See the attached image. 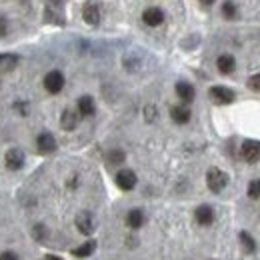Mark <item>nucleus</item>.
Masks as SVG:
<instances>
[{
    "label": "nucleus",
    "instance_id": "obj_16",
    "mask_svg": "<svg viewBox=\"0 0 260 260\" xmlns=\"http://www.w3.org/2000/svg\"><path fill=\"white\" fill-rule=\"evenodd\" d=\"M94 100L90 96H82L78 100V114L80 116H92L94 114Z\"/></svg>",
    "mask_w": 260,
    "mask_h": 260
},
{
    "label": "nucleus",
    "instance_id": "obj_11",
    "mask_svg": "<svg viewBox=\"0 0 260 260\" xmlns=\"http://www.w3.org/2000/svg\"><path fill=\"white\" fill-rule=\"evenodd\" d=\"M142 20H144L148 26H160L164 22V12L160 8H148V10H144Z\"/></svg>",
    "mask_w": 260,
    "mask_h": 260
},
{
    "label": "nucleus",
    "instance_id": "obj_4",
    "mask_svg": "<svg viewBox=\"0 0 260 260\" xmlns=\"http://www.w3.org/2000/svg\"><path fill=\"white\" fill-rule=\"evenodd\" d=\"M36 148L40 154H52L56 150V140L50 132H42L38 138H36Z\"/></svg>",
    "mask_w": 260,
    "mask_h": 260
},
{
    "label": "nucleus",
    "instance_id": "obj_15",
    "mask_svg": "<svg viewBox=\"0 0 260 260\" xmlns=\"http://www.w3.org/2000/svg\"><path fill=\"white\" fill-rule=\"evenodd\" d=\"M216 66H218V70H220L222 74H230V72H234V68H236V60H234V56H230V54H222V56H218Z\"/></svg>",
    "mask_w": 260,
    "mask_h": 260
},
{
    "label": "nucleus",
    "instance_id": "obj_27",
    "mask_svg": "<svg viewBox=\"0 0 260 260\" xmlns=\"http://www.w3.org/2000/svg\"><path fill=\"white\" fill-rule=\"evenodd\" d=\"M0 260H18V256H16L12 250H6V252L0 254Z\"/></svg>",
    "mask_w": 260,
    "mask_h": 260
},
{
    "label": "nucleus",
    "instance_id": "obj_21",
    "mask_svg": "<svg viewBox=\"0 0 260 260\" xmlns=\"http://www.w3.org/2000/svg\"><path fill=\"white\" fill-rule=\"evenodd\" d=\"M238 236H240V242H242V246H244V252H254V250H256V242H254V238H252L248 232L242 230Z\"/></svg>",
    "mask_w": 260,
    "mask_h": 260
},
{
    "label": "nucleus",
    "instance_id": "obj_6",
    "mask_svg": "<svg viewBox=\"0 0 260 260\" xmlns=\"http://www.w3.org/2000/svg\"><path fill=\"white\" fill-rule=\"evenodd\" d=\"M82 18H84L86 24L98 26V22H100V8L94 2H86L84 8H82Z\"/></svg>",
    "mask_w": 260,
    "mask_h": 260
},
{
    "label": "nucleus",
    "instance_id": "obj_30",
    "mask_svg": "<svg viewBox=\"0 0 260 260\" xmlns=\"http://www.w3.org/2000/svg\"><path fill=\"white\" fill-rule=\"evenodd\" d=\"M200 2H204V4H212L214 0H200Z\"/></svg>",
    "mask_w": 260,
    "mask_h": 260
},
{
    "label": "nucleus",
    "instance_id": "obj_25",
    "mask_svg": "<svg viewBox=\"0 0 260 260\" xmlns=\"http://www.w3.org/2000/svg\"><path fill=\"white\" fill-rule=\"evenodd\" d=\"M246 86H248L250 90H256V92H260V72H258V74H254V76H250V78H248Z\"/></svg>",
    "mask_w": 260,
    "mask_h": 260
},
{
    "label": "nucleus",
    "instance_id": "obj_20",
    "mask_svg": "<svg viewBox=\"0 0 260 260\" xmlns=\"http://www.w3.org/2000/svg\"><path fill=\"white\" fill-rule=\"evenodd\" d=\"M126 224H128L130 228H140L142 224H144V212L138 210V208L130 210L128 216H126Z\"/></svg>",
    "mask_w": 260,
    "mask_h": 260
},
{
    "label": "nucleus",
    "instance_id": "obj_23",
    "mask_svg": "<svg viewBox=\"0 0 260 260\" xmlns=\"http://www.w3.org/2000/svg\"><path fill=\"white\" fill-rule=\"evenodd\" d=\"M246 192H248L250 198H254V200L260 198V180H252V182L248 184V190H246Z\"/></svg>",
    "mask_w": 260,
    "mask_h": 260
},
{
    "label": "nucleus",
    "instance_id": "obj_7",
    "mask_svg": "<svg viewBox=\"0 0 260 260\" xmlns=\"http://www.w3.org/2000/svg\"><path fill=\"white\" fill-rule=\"evenodd\" d=\"M116 184H118V188H122V190H132L134 186H136V174L128 170V168H124V170H120L118 174H116Z\"/></svg>",
    "mask_w": 260,
    "mask_h": 260
},
{
    "label": "nucleus",
    "instance_id": "obj_17",
    "mask_svg": "<svg viewBox=\"0 0 260 260\" xmlns=\"http://www.w3.org/2000/svg\"><path fill=\"white\" fill-rule=\"evenodd\" d=\"M94 250H96V242H94V240H86L84 244H80L78 248H74L72 254L78 256V258H84V256H90Z\"/></svg>",
    "mask_w": 260,
    "mask_h": 260
},
{
    "label": "nucleus",
    "instance_id": "obj_28",
    "mask_svg": "<svg viewBox=\"0 0 260 260\" xmlns=\"http://www.w3.org/2000/svg\"><path fill=\"white\" fill-rule=\"evenodd\" d=\"M154 116H156V110H154V106H146V120L150 122V120H154Z\"/></svg>",
    "mask_w": 260,
    "mask_h": 260
},
{
    "label": "nucleus",
    "instance_id": "obj_10",
    "mask_svg": "<svg viewBox=\"0 0 260 260\" xmlns=\"http://www.w3.org/2000/svg\"><path fill=\"white\" fill-rule=\"evenodd\" d=\"M194 216H196V222L202 224V226H208V224L214 222V210L210 206H206V204H202V206L196 208Z\"/></svg>",
    "mask_w": 260,
    "mask_h": 260
},
{
    "label": "nucleus",
    "instance_id": "obj_12",
    "mask_svg": "<svg viewBox=\"0 0 260 260\" xmlns=\"http://www.w3.org/2000/svg\"><path fill=\"white\" fill-rule=\"evenodd\" d=\"M78 110H72V108H66L64 112H62V116H60V124H62V128L64 130H74L78 126Z\"/></svg>",
    "mask_w": 260,
    "mask_h": 260
},
{
    "label": "nucleus",
    "instance_id": "obj_18",
    "mask_svg": "<svg viewBox=\"0 0 260 260\" xmlns=\"http://www.w3.org/2000/svg\"><path fill=\"white\" fill-rule=\"evenodd\" d=\"M18 64L16 54H0V72H10Z\"/></svg>",
    "mask_w": 260,
    "mask_h": 260
},
{
    "label": "nucleus",
    "instance_id": "obj_22",
    "mask_svg": "<svg viewBox=\"0 0 260 260\" xmlns=\"http://www.w3.org/2000/svg\"><path fill=\"white\" fill-rule=\"evenodd\" d=\"M222 14H224V18H228V20L236 18V6H234V2L226 0V2L222 4Z\"/></svg>",
    "mask_w": 260,
    "mask_h": 260
},
{
    "label": "nucleus",
    "instance_id": "obj_13",
    "mask_svg": "<svg viewBox=\"0 0 260 260\" xmlns=\"http://www.w3.org/2000/svg\"><path fill=\"white\" fill-rule=\"evenodd\" d=\"M170 116H172V120H174L176 124H186V122L190 120V108H186L184 104L172 106V108H170Z\"/></svg>",
    "mask_w": 260,
    "mask_h": 260
},
{
    "label": "nucleus",
    "instance_id": "obj_9",
    "mask_svg": "<svg viewBox=\"0 0 260 260\" xmlns=\"http://www.w3.org/2000/svg\"><path fill=\"white\" fill-rule=\"evenodd\" d=\"M76 228L82 232V234H92L94 232V218H92V214L90 212H80L78 216H76Z\"/></svg>",
    "mask_w": 260,
    "mask_h": 260
},
{
    "label": "nucleus",
    "instance_id": "obj_19",
    "mask_svg": "<svg viewBox=\"0 0 260 260\" xmlns=\"http://www.w3.org/2000/svg\"><path fill=\"white\" fill-rule=\"evenodd\" d=\"M44 18H46V22H50V24H64V16L56 10V6H46V14H44Z\"/></svg>",
    "mask_w": 260,
    "mask_h": 260
},
{
    "label": "nucleus",
    "instance_id": "obj_3",
    "mask_svg": "<svg viewBox=\"0 0 260 260\" xmlns=\"http://www.w3.org/2000/svg\"><path fill=\"white\" fill-rule=\"evenodd\" d=\"M242 158L248 164H254L260 160V140H244L242 144Z\"/></svg>",
    "mask_w": 260,
    "mask_h": 260
},
{
    "label": "nucleus",
    "instance_id": "obj_29",
    "mask_svg": "<svg viewBox=\"0 0 260 260\" xmlns=\"http://www.w3.org/2000/svg\"><path fill=\"white\" fill-rule=\"evenodd\" d=\"M46 260H62V258H58V256H52V254H48V256H46Z\"/></svg>",
    "mask_w": 260,
    "mask_h": 260
},
{
    "label": "nucleus",
    "instance_id": "obj_14",
    "mask_svg": "<svg viewBox=\"0 0 260 260\" xmlns=\"http://www.w3.org/2000/svg\"><path fill=\"white\" fill-rule=\"evenodd\" d=\"M176 94L182 102H192L194 100V86L188 82H178L176 84Z\"/></svg>",
    "mask_w": 260,
    "mask_h": 260
},
{
    "label": "nucleus",
    "instance_id": "obj_5",
    "mask_svg": "<svg viewBox=\"0 0 260 260\" xmlns=\"http://www.w3.org/2000/svg\"><path fill=\"white\" fill-rule=\"evenodd\" d=\"M210 98L216 104H232L234 102V92L226 86H212L210 88Z\"/></svg>",
    "mask_w": 260,
    "mask_h": 260
},
{
    "label": "nucleus",
    "instance_id": "obj_24",
    "mask_svg": "<svg viewBox=\"0 0 260 260\" xmlns=\"http://www.w3.org/2000/svg\"><path fill=\"white\" fill-rule=\"evenodd\" d=\"M122 160H124V152H122V150H110V154H108V162L120 164Z\"/></svg>",
    "mask_w": 260,
    "mask_h": 260
},
{
    "label": "nucleus",
    "instance_id": "obj_8",
    "mask_svg": "<svg viewBox=\"0 0 260 260\" xmlns=\"http://www.w3.org/2000/svg\"><path fill=\"white\" fill-rule=\"evenodd\" d=\"M4 162H6V166H8L10 170H20V168L24 166V152L18 150V148H12V150L6 152Z\"/></svg>",
    "mask_w": 260,
    "mask_h": 260
},
{
    "label": "nucleus",
    "instance_id": "obj_1",
    "mask_svg": "<svg viewBox=\"0 0 260 260\" xmlns=\"http://www.w3.org/2000/svg\"><path fill=\"white\" fill-rule=\"evenodd\" d=\"M206 184L212 192H222L228 184L226 172H222L220 168H210L208 174H206Z\"/></svg>",
    "mask_w": 260,
    "mask_h": 260
},
{
    "label": "nucleus",
    "instance_id": "obj_2",
    "mask_svg": "<svg viewBox=\"0 0 260 260\" xmlns=\"http://www.w3.org/2000/svg\"><path fill=\"white\" fill-rule=\"evenodd\" d=\"M44 88L50 92V94H58L62 88H64V76L62 72L58 70H52L44 76Z\"/></svg>",
    "mask_w": 260,
    "mask_h": 260
},
{
    "label": "nucleus",
    "instance_id": "obj_26",
    "mask_svg": "<svg viewBox=\"0 0 260 260\" xmlns=\"http://www.w3.org/2000/svg\"><path fill=\"white\" fill-rule=\"evenodd\" d=\"M8 32V22H6V18L0 14V36H6Z\"/></svg>",
    "mask_w": 260,
    "mask_h": 260
}]
</instances>
